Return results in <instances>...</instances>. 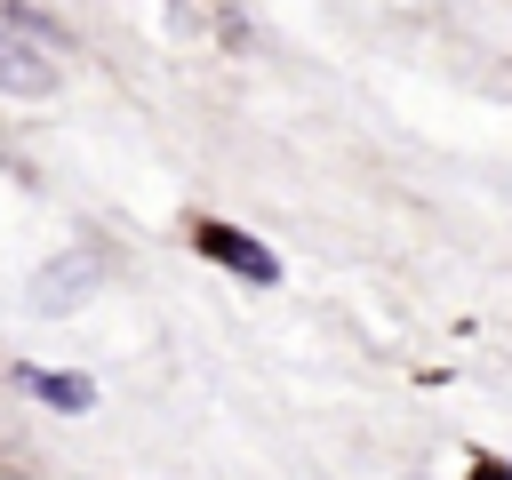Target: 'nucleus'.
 I'll list each match as a JSON object with an SVG mask.
<instances>
[{
  "label": "nucleus",
  "instance_id": "3",
  "mask_svg": "<svg viewBox=\"0 0 512 480\" xmlns=\"http://www.w3.org/2000/svg\"><path fill=\"white\" fill-rule=\"evenodd\" d=\"M16 384H24L32 400L64 408V416H80V408L96 400V384H88V376H72V368H32V360H24V368H16Z\"/></svg>",
  "mask_w": 512,
  "mask_h": 480
},
{
  "label": "nucleus",
  "instance_id": "5",
  "mask_svg": "<svg viewBox=\"0 0 512 480\" xmlns=\"http://www.w3.org/2000/svg\"><path fill=\"white\" fill-rule=\"evenodd\" d=\"M0 480H8V472H0Z\"/></svg>",
  "mask_w": 512,
  "mask_h": 480
},
{
  "label": "nucleus",
  "instance_id": "1",
  "mask_svg": "<svg viewBox=\"0 0 512 480\" xmlns=\"http://www.w3.org/2000/svg\"><path fill=\"white\" fill-rule=\"evenodd\" d=\"M192 248H200V256H216L224 272H240V280H256V288H264V280H280V256H272L264 240H248V232H232V224H216V216H200V224H192Z\"/></svg>",
  "mask_w": 512,
  "mask_h": 480
},
{
  "label": "nucleus",
  "instance_id": "2",
  "mask_svg": "<svg viewBox=\"0 0 512 480\" xmlns=\"http://www.w3.org/2000/svg\"><path fill=\"white\" fill-rule=\"evenodd\" d=\"M96 288H104L96 256H56V264L32 280V304H40V312H72V304H88Z\"/></svg>",
  "mask_w": 512,
  "mask_h": 480
},
{
  "label": "nucleus",
  "instance_id": "4",
  "mask_svg": "<svg viewBox=\"0 0 512 480\" xmlns=\"http://www.w3.org/2000/svg\"><path fill=\"white\" fill-rule=\"evenodd\" d=\"M0 88H8V96H48V88H56V72H48V56H32L24 40H8V32H0Z\"/></svg>",
  "mask_w": 512,
  "mask_h": 480
}]
</instances>
